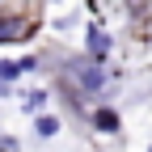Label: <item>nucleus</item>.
<instances>
[{
	"mask_svg": "<svg viewBox=\"0 0 152 152\" xmlns=\"http://www.w3.org/2000/svg\"><path fill=\"white\" fill-rule=\"evenodd\" d=\"M64 80L72 85V93H102L106 89V72L97 59H68L64 64Z\"/></svg>",
	"mask_w": 152,
	"mask_h": 152,
	"instance_id": "obj_1",
	"label": "nucleus"
},
{
	"mask_svg": "<svg viewBox=\"0 0 152 152\" xmlns=\"http://www.w3.org/2000/svg\"><path fill=\"white\" fill-rule=\"evenodd\" d=\"M85 47H89V59L106 64V55H110V34H106V26H89V30H85Z\"/></svg>",
	"mask_w": 152,
	"mask_h": 152,
	"instance_id": "obj_2",
	"label": "nucleus"
},
{
	"mask_svg": "<svg viewBox=\"0 0 152 152\" xmlns=\"http://www.w3.org/2000/svg\"><path fill=\"white\" fill-rule=\"evenodd\" d=\"M30 34H34V21H26V17H0V42H21Z\"/></svg>",
	"mask_w": 152,
	"mask_h": 152,
	"instance_id": "obj_3",
	"label": "nucleus"
},
{
	"mask_svg": "<svg viewBox=\"0 0 152 152\" xmlns=\"http://www.w3.org/2000/svg\"><path fill=\"white\" fill-rule=\"evenodd\" d=\"M93 131H106V135H114V131H118V114H114L110 106H97V110H93Z\"/></svg>",
	"mask_w": 152,
	"mask_h": 152,
	"instance_id": "obj_4",
	"label": "nucleus"
},
{
	"mask_svg": "<svg viewBox=\"0 0 152 152\" xmlns=\"http://www.w3.org/2000/svg\"><path fill=\"white\" fill-rule=\"evenodd\" d=\"M47 97H51V89H30L26 97H21V106H26V114H42V106H47Z\"/></svg>",
	"mask_w": 152,
	"mask_h": 152,
	"instance_id": "obj_5",
	"label": "nucleus"
},
{
	"mask_svg": "<svg viewBox=\"0 0 152 152\" xmlns=\"http://www.w3.org/2000/svg\"><path fill=\"white\" fill-rule=\"evenodd\" d=\"M34 131L42 140H51V135H59V118H55V114H38V123H34Z\"/></svg>",
	"mask_w": 152,
	"mask_h": 152,
	"instance_id": "obj_6",
	"label": "nucleus"
},
{
	"mask_svg": "<svg viewBox=\"0 0 152 152\" xmlns=\"http://www.w3.org/2000/svg\"><path fill=\"white\" fill-rule=\"evenodd\" d=\"M21 76V64L17 59H0V80H17Z\"/></svg>",
	"mask_w": 152,
	"mask_h": 152,
	"instance_id": "obj_7",
	"label": "nucleus"
}]
</instances>
